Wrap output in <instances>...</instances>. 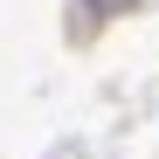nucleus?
I'll return each instance as SVG.
<instances>
[{"label":"nucleus","instance_id":"obj_1","mask_svg":"<svg viewBox=\"0 0 159 159\" xmlns=\"http://www.w3.org/2000/svg\"><path fill=\"white\" fill-rule=\"evenodd\" d=\"M90 7H97V14H131L139 0H90Z\"/></svg>","mask_w":159,"mask_h":159}]
</instances>
